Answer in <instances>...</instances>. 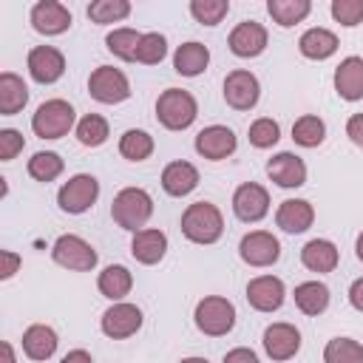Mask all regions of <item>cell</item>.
<instances>
[{
    "instance_id": "1",
    "label": "cell",
    "mask_w": 363,
    "mask_h": 363,
    "mask_svg": "<svg viewBox=\"0 0 363 363\" xmlns=\"http://www.w3.org/2000/svg\"><path fill=\"white\" fill-rule=\"evenodd\" d=\"M182 233L193 244H216L224 233V216L213 201H193L182 213Z\"/></svg>"
},
{
    "instance_id": "2",
    "label": "cell",
    "mask_w": 363,
    "mask_h": 363,
    "mask_svg": "<svg viewBox=\"0 0 363 363\" xmlns=\"http://www.w3.org/2000/svg\"><path fill=\"white\" fill-rule=\"evenodd\" d=\"M111 216L113 221L122 227V230H130V233H139L145 230L147 218L153 216V199L147 190L142 187H125L113 196L111 201Z\"/></svg>"
},
{
    "instance_id": "3",
    "label": "cell",
    "mask_w": 363,
    "mask_h": 363,
    "mask_svg": "<svg viewBox=\"0 0 363 363\" xmlns=\"http://www.w3.org/2000/svg\"><path fill=\"white\" fill-rule=\"evenodd\" d=\"M199 116V105L196 96L184 88H167L159 94L156 99V119L167 128V130H184L196 122Z\"/></svg>"
},
{
    "instance_id": "4",
    "label": "cell",
    "mask_w": 363,
    "mask_h": 363,
    "mask_svg": "<svg viewBox=\"0 0 363 363\" xmlns=\"http://www.w3.org/2000/svg\"><path fill=\"white\" fill-rule=\"evenodd\" d=\"M77 122V113L71 108V102L65 99H45L34 116H31V130L40 136V139H60L65 136Z\"/></svg>"
},
{
    "instance_id": "5",
    "label": "cell",
    "mask_w": 363,
    "mask_h": 363,
    "mask_svg": "<svg viewBox=\"0 0 363 363\" xmlns=\"http://www.w3.org/2000/svg\"><path fill=\"white\" fill-rule=\"evenodd\" d=\"M193 318H196L199 332H204L210 337H221L235 326V306H233V301H227L221 295H207L196 303Z\"/></svg>"
},
{
    "instance_id": "6",
    "label": "cell",
    "mask_w": 363,
    "mask_h": 363,
    "mask_svg": "<svg viewBox=\"0 0 363 363\" xmlns=\"http://www.w3.org/2000/svg\"><path fill=\"white\" fill-rule=\"evenodd\" d=\"M51 258H54L60 267L74 269V272H91V269L96 267V261H99L96 250H94L85 238H79V235H74V233H65V235H60V238L54 241Z\"/></svg>"
},
{
    "instance_id": "7",
    "label": "cell",
    "mask_w": 363,
    "mask_h": 363,
    "mask_svg": "<svg viewBox=\"0 0 363 363\" xmlns=\"http://www.w3.org/2000/svg\"><path fill=\"white\" fill-rule=\"evenodd\" d=\"M88 94L102 105H119V102H125L130 96V82L119 68L99 65L88 77Z\"/></svg>"
},
{
    "instance_id": "8",
    "label": "cell",
    "mask_w": 363,
    "mask_h": 363,
    "mask_svg": "<svg viewBox=\"0 0 363 363\" xmlns=\"http://www.w3.org/2000/svg\"><path fill=\"white\" fill-rule=\"evenodd\" d=\"M96 196H99V182H96L91 173H77V176H71V179L60 187L57 204H60L62 213L79 216V213H85V210L94 207Z\"/></svg>"
},
{
    "instance_id": "9",
    "label": "cell",
    "mask_w": 363,
    "mask_h": 363,
    "mask_svg": "<svg viewBox=\"0 0 363 363\" xmlns=\"http://www.w3.org/2000/svg\"><path fill=\"white\" fill-rule=\"evenodd\" d=\"M238 255L250 267H272L281 258V241L267 230H252L241 238Z\"/></svg>"
},
{
    "instance_id": "10",
    "label": "cell",
    "mask_w": 363,
    "mask_h": 363,
    "mask_svg": "<svg viewBox=\"0 0 363 363\" xmlns=\"http://www.w3.org/2000/svg\"><path fill=\"white\" fill-rule=\"evenodd\" d=\"M102 332L113 340H125L130 335H136L142 329V309L136 303H125V301H116L113 306H108L102 312V320H99Z\"/></svg>"
},
{
    "instance_id": "11",
    "label": "cell",
    "mask_w": 363,
    "mask_h": 363,
    "mask_svg": "<svg viewBox=\"0 0 363 363\" xmlns=\"http://www.w3.org/2000/svg\"><path fill=\"white\" fill-rule=\"evenodd\" d=\"M261 96V85H258V77L252 71H244V68H235L227 74L224 79V102L235 111H250L255 108Z\"/></svg>"
},
{
    "instance_id": "12",
    "label": "cell",
    "mask_w": 363,
    "mask_h": 363,
    "mask_svg": "<svg viewBox=\"0 0 363 363\" xmlns=\"http://www.w3.org/2000/svg\"><path fill=\"white\" fill-rule=\"evenodd\" d=\"M233 213L241 221H247V224L261 221L269 213V193H267V187H261L255 182L238 184L235 193H233Z\"/></svg>"
},
{
    "instance_id": "13",
    "label": "cell",
    "mask_w": 363,
    "mask_h": 363,
    "mask_svg": "<svg viewBox=\"0 0 363 363\" xmlns=\"http://www.w3.org/2000/svg\"><path fill=\"white\" fill-rule=\"evenodd\" d=\"M26 65H28L31 79L40 82V85H51V82H57L65 74V57L54 45H34L28 51Z\"/></svg>"
},
{
    "instance_id": "14",
    "label": "cell",
    "mask_w": 363,
    "mask_h": 363,
    "mask_svg": "<svg viewBox=\"0 0 363 363\" xmlns=\"http://www.w3.org/2000/svg\"><path fill=\"white\" fill-rule=\"evenodd\" d=\"M235 145H238V139L227 125H210L196 133V153L210 162H221V159L233 156Z\"/></svg>"
},
{
    "instance_id": "15",
    "label": "cell",
    "mask_w": 363,
    "mask_h": 363,
    "mask_svg": "<svg viewBox=\"0 0 363 363\" xmlns=\"http://www.w3.org/2000/svg\"><path fill=\"white\" fill-rule=\"evenodd\" d=\"M284 298H286L284 281L275 275H258L247 284V301L255 312H275L281 309Z\"/></svg>"
},
{
    "instance_id": "16",
    "label": "cell",
    "mask_w": 363,
    "mask_h": 363,
    "mask_svg": "<svg viewBox=\"0 0 363 363\" xmlns=\"http://www.w3.org/2000/svg\"><path fill=\"white\" fill-rule=\"evenodd\" d=\"M264 352L272 357V360H289V357H295L298 354V349H301V332L292 326V323H269L267 329H264Z\"/></svg>"
},
{
    "instance_id": "17",
    "label": "cell",
    "mask_w": 363,
    "mask_h": 363,
    "mask_svg": "<svg viewBox=\"0 0 363 363\" xmlns=\"http://www.w3.org/2000/svg\"><path fill=\"white\" fill-rule=\"evenodd\" d=\"M31 26L37 34L54 37L71 28V11L60 3V0H40L31 9Z\"/></svg>"
},
{
    "instance_id": "18",
    "label": "cell",
    "mask_w": 363,
    "mask_h": 363,
    "mask_svg": "<svg viewBox=\"0 0 363 363\" xmlns=\"http://www.w3.org/2000/svg\"><path fill=\"white\" fill-rule=\"evenodd\" d=\"M267 176H269L278 187L292 190V187L306 184V164H303L301 156H295V153H289V150H281V153H275V156L267 162Z\"/></svg>"
},
{
    "instance_id": "19",
    "label": "cell",
    "mask_w": 363,
    "mask_h": 363,
    "mask_svg": "<svg viewBox=\"0 0 363 363\" xmlns=\"http://www.w3.org/2000/svg\"><path fill=\"white\" fill-rule=\"evenodd\" d=\"M227 45H230V51L235 57H244V60L258 57L267 48V28L261 23H255V20H244L230 31Z\"/></svg>"
},
{
    "instance_id": "20",
    "label": "cell",
    "mask_w": 363,
    "mask_h": 363,
    "mask_svg": "<svg viewBox=\"0 0 363 363\" xmlns=\"http://www.w3.org/2000/svg\"><path fill=\"white\" fill-rule=\"evenodd\" d=\"M335 91L346 102L363 99V57H346L335 68Z\"/></svg>"
},
{
    "instance_id": "21",
    "label": "cell",
    "mask_w": 363,
    "mask_h": 363,
    "mask_svg": "<svg viewBox=\"0 0 363 363\" xmlns=\"http://www.w3.org/2000/svg\"><path fill=\"white\" fill-rule=\"evenodd\" d=\"M315 221V207L306 201V199H286L281 201L278 213H275V224L284 230V233H306Z\"/></svg>"
},
{
    "instance_id": "22",
    "label": "cell",
    "mask_w": 363,
    "mask_h": 363,
    "mask_svg": "<svg viewBox=\"0 0 363 363\" xmlns=\"http://www.w3.org/2000/svg\"><path fill=\"white\" fill-rule=\"evenodd\" d=\"M130 252H133V258H136L139 264L153 267V264H159V261L164 258V252H167V235H164L162 230H156V227H145V230L133 233Z\"/></svg>"
},
{
    "instance_id": "23",
    "label": "cell",
    "mask_w": 363,
    "mask_h": 363,
    "mask_svg": "<svg viewBox=\"0 0 363 363\" xmlns=\"http://www.w3.org/2000/svg\"><path fill=\"white\" fill-rule=\"evenodd\" d=\"M162 187H164L167 196H176V199L193 193V190L199 187V170H196V164H190V162H184V159L170 162V164L162 170Z\"/></svg>"
},
{
    "instance_id": "24",
    "label": "cell",
    "mask_w": 363,
    "mask_h": 363,
    "mask_svg": "<svg viewBox=\"0 0 363 363\" xmlns=\"http://www.w3.org/2000/svg\"><path fill=\"white\" fill-rule=\"evenodd\" d=\"M337 247L329 238H312L301 250V264L309 272H332L337 267Z\"/></svg>"
},
{
    "instance_id": "25",
    "label": "cell",
    "mask_w": 363,
    "mask_h": 363,
    "mask_svg": "<svg viewBox=\"0 0 363 363\" xmlns=\"http://www.w3.org/2000/svg\"><path fill=\"white\" fill-rule=\"evenodd\" d=\"M57 332L45 323H34L23 332V352L31 360H48L57 352Z\"/></svg>"
},
{
    "instance_id": "26",
    "label": "cell",
    "mask_w": 363,
    "mask_h": 363,
    "mask_svg": "<svg viewBox=\"0 0 363 363\" xmlns=\"http://www.w3.org/2000/svg\"><path fill=\"white\" fill-rule=\"evenodd\" d=\"M298 51L306 57V60H329L335 51H337V37L335 31L329 28H306L298 40Z\"/></svg>"
},
{
    "instance_id": "27",
    "label": "cell",
    "mask_w": 363,
    "mask_h": 363,
    "mask_svg": "<svg viewBox=\"0 0 363 363\" xmlns=\"http://www.w3.org/2000/svg\"><path fill=\"white\" fill-rule=\"evenodd\" d=\"M207 62H210V51L204 43H196V40L182 43L173 54V68L182 77H199L207 68Z\"/></svg>"
},
{
    "instance_id": "28",
    "label": "cell",
    "mask_w": 363,
    "mask_h": 363,
    "mask_svg": "<svg viewBox=\"0 0 363 363\" xmlns=\"http://www.w3.org/2000/svg\"><path fill=\"white\" fill-rule=\"evenodd\" d=\"M26 102H28V88L23 77H17L14 71H3L0 74V113L14 116L17 111L26 108Z\"/></svg>"
},
{
    "instance_id": "29",
    "label": "cell",
    "mask_w": 363,
    "mask_h": 363,
    "mask_svg": "<svg viewBox=\"0 0 363 363\" xmlns=\"http://www.w3.org/2000/svg\"><path fill=\"white\" fill-rule=\"evenodd\" d=\"M292 298L303 315H323L329 306V286L320 281H303L295 286Z\"/></svg>"
},
{
    "instance_id": "30",
    "label": "cell",
    "mask_w": 363,
    "mask_h": 363,
    "mask_svg": "<svg viewBox=\"0 0 363 363\" xmlns=\"http://www.w3.org/2000/svg\"><path fill=\"white\" fill-rule=\"evenodd\" d=\"M96 286H99V292H102L105 298H111V301L116 303V301H122V298L130 292V286H133V275H130L128 267H122V264H111V267H105V269L99 272Z\"/></svg>"
},
{
    "instance_id": "31",
    "label": "cell",
    "mask_w": 363,
    "mask_h": 363,
    "mask_svg": "<svg viewBox=\"0 0 363 363\" xmlns=\"http://www.w3.org/2000/svg\"><path fill=\"white\" fill-rule=\"evenodd\" d=\"M267 11H269V17L281 28H289V26L306 20V14L312 11V3L309 0H269L267 3Z\"/></svg>"
},
{
    "instance_id": "32",
    "label": "cell",
    "mask_w": 363,
    "mask_h": 363,
    "mask_svg": "<svg viewBox=\"0 0 363 363\" xmlns=\"http://www.w3.org/2000/svg\"><path fill=\"white\" fill-rule=\"evenodd\" d=\"M292 139H295V145H301V147H318V145L326 139V125H323V119L315 116V113L298 116L295 125H292Z\"/></svg>"
},
{
    "instance_id": "33",
    "label": "cell",
    "mask_w": 363,
    "mask_h": 363,
    "mask_svg": "<svg viewBox=\"0 0 363 363\" xmlns=\"http://www.w3.org/2000/svg\"><path fill=\"white\" fill-rule=\"evenodd\" d=\"M142 43V34L136 28H113L108 37H105V45L113 57L125 60V62H133L136 60V48Z\"/></svg>"
},
{
    "instance_id": "34",
    "label": "cell",
    "mask_w": 363,
    "mask_h": 363,
    "mask_svg": "<svg viewBox=\"0 0 363 363\" xmlns=\"http://www.w3.org/2000/svg\"><path fill=\"white\" fill-rule=\"evenodd\" d=\"M119 153L128 159V162H145L150 153H153V136L147 130H125L122 139H119Z\"/></svg>"
},
{
    "instance_id": "35",
    "label": "cell",
    "mask_w": 363,
    "mask_h": 363,
    "mask_svg": "<svg viewBox=\"0 0 363 363\" xmlns=\"http://www.w3.org/2000/svg\"><path fill=\"white\" fill-rule=\"evenodd\" d=\"M62 167H65V162L54 150H40V153H34L28 159V176L34 182H45L48 184V182H54L62 173Z\"/></svg>"
},
{
    "instance_id": "36",
    "label": "cell",
    "mask_w": 363,
    "mask_h": 363,
    "mask_svg": "<svg viewBox=\"0 0 363 363\" xmlns=\"http://www.w3.org/2000/svg\"><path fill=\"white\" fill-rule=\"evenodd\" d=\"M323 363H363V343L352 337H332L323 349Z\"/></svg>"
},
{
    "instance_id": "37",
    "label": "cell",
    "mask_w": 363,
    "mask_h": 363,
    "mask_svg": "<svg viewBox=\"0 0 363 363\" xmlns=\"http://www.w3.org/2000/svg\"><path fill=\"white\" fill-rule=\"evenodd\" d=\"M77 139L85 147H99L108 139V119L99 113H85L77 122Z\"/></svg>"
},
{
    "instance_id": "38",
    "label": "cell",
    "mask_w": 363,
    "mask_h": 363,
    "mask_svg": "<svg viewBox=\"0 0 363 363\" xmlns=\"http://www.w3.org/2000/svg\"><path fill=\"white\" fill-rule=\"evenodd\" d=\"M130 14V3L128 0H94L88 6V17L96 23V26H105V23H119Z\"/></svg>"
},
{
    "instance_id": "39",
    "label": "cell",
    "mask_w": 363,
    "mask_h": 363,
    "mask_svg": "<svg viewBox=\"0 0 363 363\" xmlns=\"http://www.w3.org/2000/svg\"><path fill=\"white\" fill-rule=\"evenodd\" d=\"M167 54V40L159 34V31H147L142 34V43L136 48V62L142 65H159Z\"/></svg>"
},
{
    "instance_id": "40",
    "label": "cell",
    "mask_w": 363,
    "mask_h": 363,
    "mask_svg": "<svg viewBox=\"0 0 363 363\" xmlns=\"http://www.w3.org/2000/svg\"><path fill=\"white\" fill-rule=\"evenodd\" d=\"M227 11H230L227 0H193L190 3V14L201 26H218L227 17Z\"/></svg>"
},
{
    "instance_id": "41",
    "label": "cell",
    "mask_w": 363,
    "mask_h": 363,
    "mask_svg": "<svg viewBox=\"0 0 363 363\" xmlns=\"http://www.w3.org/2000/svg\"><path fill=\"white\" fill-rule=\"evenodd\" d=\"M247 136H250V145H252V147H261V150H264V147H272V145L281 139V128H278L275 119L261 116V119H255V122L250 125Z\"/></svg>"
},
{
    "instance_id": "42",
    "label": "cell",
    "mask_w": 363,
    "mask_h": 363,
    "mask_svg": "<svg viewBox=\"0 0 363 363\" xmlns=\"http://www.w3.org/2000/svg\"><path fill=\"white\" fill-rule=\"evenodd\" d=\"M329 11L346 28H354L357 23H363V0H332Z\"/></svg>"
},
{
    "instance_id": "43",
    "label": "cell",
    "mask_w": 363,
    "mask_h": 363,
    "mask_svg": "<svg viewBox=\"0 0 363 363\" xmlns=\"http://www.w3.org/2000/svg\"><path fill=\"white\" fill-rule=\"evenodd\" d=\"M23 145H26V139H23L20 130L3 128V130H0V162H11V159L23 150Z\"/></svg>"
},
{
    "instance_id": "44",
    "label": "cell",
    "mask_w": 363,
    "mask_h": 363,
    "mask_svg": "<svg viewBox=\"0 0 363 363\" xmlns=\"http://www.w3.org/2000/svg\"><path fill=\"white\" fill-rule=\"evenodd\" d=\"M0 258H3L0 278H3V281H9V278H11V275L20 269V264H23V261H20V255H17V252H11V250H3V252H0Z\"/></svg>"
},
{
    "instance_id": "45",
    "label": "cell",
    "mask_w": 363,
    "mask_h": 363,
    "mask_svg": "<svg viewBox=\"0 0 363 363\" xmlns=\"http://www.w3.org/2000/svg\"><path fill=\"white\" fill-rule=\"evenodd\" d=\"M346 136H349L357 147H363V113H352V116H349V122H346Z\"/></svg>"
},
{
    "instance_id": "46",
    "label": "cell",
    "mask_w": 363,
    "mask_h": 363,
    "mask_svg": "<svg viewBox=\"0 0 363 363\" xmlns=\"http://www.w3.org/2000/svg\"><path fill=\"white\" fill-rule=\"evenodd\" d=\"M224 363H261V360H258V354H255L252 349L238 346V349H230V352L224 354Z\"/></svg>"
},
{
    "instance_id": "47",
    "label": "cell",
    "mask_w": 363,
    "mask_h": 363,
    "mask_svg": "<svg viewBox=\"0 0 363 363\" xmlns=\"http://www.w3.org/2000/svg\"><path fill=\"white\" fill-rule=\"evenodd\" d=\"M349 303H352L357 312H363V278L352 281V286H349Z\"/></svg>"
},
{
    "instance_id": "48",
    "label": "cell",
    "mask_w": 363,
    "mask_h": 363,
    "mask_svg": "<svg viewBox=\"0 0 363 363\" xmlns=\"http://www.w3.org/2000/svg\"><path fill=\"white\" fill-rule=\"evenodd\" d=\"M60 363H94V357H91L85 349H71L68 354H62Z\"/></svg>"
},
{
    "instance_id": "49",
    "label": "cell",
    "mask_w": 363,
    "mask_h": 363,
    "mask_svg": "<svg viewBox=\"0 0 363 363\" xmlns=\"http://www.w3.org/2000/svg\"><path fill=\"white\" fill-rule=\"evenodd\" d=\"M0 352H3V363H14V349H11V343H9V340H3V343H0Z\"/></svg>"
},
{
    "instance_id": "50",
    "label": "cell",
    "mask_w": 363,
    "mask_h": 363,
    "mask_svg": "<svg viewBox=\"0 0 363 363\" xmlns=\"http://www.w3.org/2000/svg\"><path fill=\"white\" fill-rule=\"evenodd\" d=\"M354 252H357V258L363 261V233L357 235V241H354Z\"/></svg>"
},
{
    "instance_id": "51",
    "label": "cell",
    "mask_w": 363,
    "mask_h": 363,
    "mask_svg": "<svg viewBox=\"0 0 363 363\" xmlns=\"http://www.w3.org/2000/svg\"><path fill=\"white\" fill-rule=\"evenodd\" d=\"M179 363H210L207 357H184V360H179Z\"/></svg>"
}]
</instances>
